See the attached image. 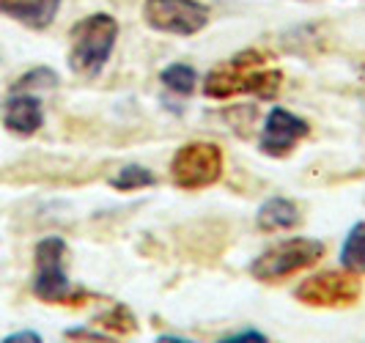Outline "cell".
Here are the masks:
<instances>
[{
	"instance_id": "6da1fadb",
	"label": "cell",
	"mask_w": 365,
	"mask_h": 343,
	"mask_svg": "<svg viewBox=\"0 0 365 343\" xmlns=\"http://www.w3.org/2000/svg\"><path fill=\"white\" fill-rule=\"evenodd\" d=\"M283 86V72L267 63V55L245 50L217 63L203 80V93L209 99H231L239 93H253L258 99H272Z\"/></svg>"
},
{
	"instance_id": "7a4b0ae2",
	"label": "cell",
	"mask_w": 365,
	"mask_h": 343,
	"mask_svg": "<svg viewBox=\"0 0 365 343\" xmlns=\"http://www.w3.org/2000/svg\"><path fill=\"white\" fill-rule=\"evenodd\" d=\"M118 22L110 14H88L74 22L69 31V66L74 74L93 77L108 66L110 55L115 50Z\"/></svg>"
},
{
	"instance_id": "3957f363",
	"label": "cell",
	"mask_w": 365,
	"mask_h": 343,
	"mask_svg": "<svg viewBox=\"0 0 365 343\" xmlns=\"http://www.w3.org/2000/svg\"><path fill=\"white\" fill-rule=\"evenodd\" d=\"M66 242L61 236H44L34 250V294L41 302L50 305H77L86 300V294L74 286L66 275Z\"/></svg>"
},
{
	"instance_id": "277c9868",
	"label": "cell",
	"mask_w": 365,
	"mask_h": 343,
	"mask_svg": "<svg viewBox=\"0 0 365 343\" xmlns=\"http://www.w3.org/2000/svg\"><path fill=\"white\" fill-rule=\"evenodd\" d=\"M322 258H324V245L319 239H308V236L283 239L258 255L250 264V275L258 283H280V280H289L297 272L319 264Z\"/></svg>"
},
{
	"instance_id": "5b68a950",
	"label": "cell",
	"mask_w": 365,
	"mask_h": 343,
	"mask_svg": "<svg viewBox=\"0 0 365 343\" xmlns=\"http://www.w3.org/2000/svg\"><path fill=\"white\" fill-rule=\"evenodd\" d=\"M222 148L209 140L184 143L170 160V179L182 190L212 187L222 176Z\"/></svg>"
},
{
	"instance_id": "8992f818",
	"label": "cell",
	"mask_w": 365,
	"mask_h": 343,
	"mask_svg": "<svg viewBox=\"0 0 365 343\" xmlns=\"http://www.w3.org/2000/svg\"><path fill=\"white\" fill-rule=\"evenodd\" d=\"M143 19L151 31L170 36H195L209 25V6L198 0H146Z\"/></svg>"
},
{
	"instance_id": "52a82bcc",
	"label": "cell",
	"mask_w": 365,
	"mask_h": 343,
	"mask_svg": "<svg viewBox=\"0 0 365 343\" xmlns=\"http://www.w3.org/2000/svg\"><path fill=\"white\" fill-rule=\"evenodd\" d=\"M363 294L357 275L346 270L319 272L308 280H302L294 297L308 307H351Z\"/></svg>"
},
{
	"instance_id": "ba28073f",
	"label": "cell",
	"mask_w": 365,
	"mask_h": 343,
	"mask_svg": "<svg viewBox=\"0 0 365 343\" xmlns=\"http://www.w3.org/2000/svg\"><path fill=\"white\" fill-rule=\"evenodd\" d=\"M311 132V124L299 116H294L292 110L286 108H274L269 110L264 129H261V138H258V148L261 154L267 157H286L292 154L299 140H305Z\"/></svg>"
},
{
	"instance_id": "9c48e42d",
	"label": "cell",
	"mask_w": 365,
	"mask_h": 343,
	"mask_svg": "<svg viewBox=\"0 0 365 343\" xmlns=\"http://www.w3.org/2000/svg\"><path fill=\"white\" fill-rule=\"evenodd\" d=\"M44 124V110L34 93H14L3 108V127L14 135H34Z\"/></svg>"
},
{
	"instance_id": "30bf717a",
	"label": "cell",
	"mask_w": 365,
	"mask_h": 343,
	"mask_svg": "<svg viewBox=\"0 0 365 343\" xmlns=\"http://www.w3.org/2000/svg\"><path fill=\"white\" fill-rule=\"evenodd\" d=\"M58 9H61V0H0V17L14 19L31 31L50 28Z\"/></svg>"
},
{
	"instance_id": "8fae6325",
	"label": "cell",
	"mask_w": 365,
	"mask_h": 343,
	"mask_svg": "<svg viewBox=\"0 0 365 343\" xmlns=\"http://www.w3.org/2000/svg\"><path fill=\"white\" fill-rule=\"evenodd\" d=\"M299 222V209L297 203L289 198H269L261 203L256 215V225L264 234H274V231H289Z\"/></svg>"
},
{
	"instance_id": "7c38bea8",
	"label": "cell",
	"mask_w": 365,
	"mask_h": 343,
	"mask_svg": "<svg viewBox=\"0 0 365 343\" xmlns=\"http://www.w3.org/2000/svg\"><path fill=\"white\" fill-rule=\"evenodd\" d=\"M341 267L351 275H365V220L351 225V231L344 239V247H341Z\"/></svg>"
},
{
	"instance_id": "4fadbf2b",
	"label": "cell",
	"mask_w": 365,
	"mask_h": 343,
	"mask_svg": "<svg viewBox=\"0 0 365 343\" xmlns=\"http://www.w3.org/2000/svg\"><path fill=\"white\" fill-rule=\"evenodd\" d=\"M154 184H157V176L143 165H127L115 176H110V187L118 193H132V190H143V187H154Z\"/></svg>"
},
{
	"instance_id": "5bb4252c",
	"label": "cell",
	"mask_w": 365,
	"mask_h": 343,
	"mask_svg": "<svg viewBox=\"0 0 365 343\" xmlns=\"http://www.w3.org/2000/svg\"><path fill=\"white\" fill-rule=\"evenodd\" d=\"M160 80L168 91H173L179 96H190L195 88V69L187 63H170L168 69L160 72Z\"/></svg>"
},
{
	"instance_id": "9a60e30c",
	"label": "cell",
	"mask_w": 365,
	"mask_h": 343,
	"mask_svg": "<svg viewBox=\"0 0 365 343\" xmlns=\"http://www.w3.org/2000/svg\"><path fill=\"white\" fill-rule=\"evenodd\" d=\"M58 86V74L50 69V66H36L31 72H25L17 83L11 86L14 93H31V91H47Z\"/></svg>"
},
{
	"instance_id": "2e32d148",
	"label": "cell",
	"mask_w": 365,
	"mask_h": 343,
	"mask_svg": "<svg viewBox=\"0 0 365 343\" xmlns=\"http://www.w3.org/2000/svg\"><path fill=\"white\" fill-rule=\"evenodd\" d=\"M102 327H108L113 332H135L138 329V322H135V316H132V310L127 305H115L110 307L105 316H99L96 319Z\"/></svg>"
},
{
	"instance_id": "e0dca14e",
	"label": "cell",
	"mask_w": 365,
	"mask_h": 343,
	"mask_svg": "<svg viewBox=\"0 0 365 343\" xmlns=\"http://www.w3.org/2000/svg\"><path fill=\"white\" fill-rule=\"evenodd\" d=\"M63 341L66 343H118V341H113V338H108L105 332H99V329H86V327H72V329H66Z\"/></svg>"
},
{
	"instance_id": "ac0fdd59",
	"label": "cell",
	"mask_w": 365,
	"mask_h": 343,
	"mask_svg": "<svg viewBox=\"0 0 365 343\" xmlns=\"http://www.w3.org/2000/svg\"><path fill=\"white\" fill-rule=\"evenodd\" d=\"M217 343H269V338H267L261 329H242V332H234V335L220 338Z\"/></svg>"
},
{
	"instance_id": "d6986e66",
	"label": "cell",
	"mask_w": 365,
	"mask_h": 343,
	"mask_svg": "<svg viewBox=\"0 0 365 343\" xmlns=\"http://www.w3.org/2000/svg\"><path fill=\"white\" fill-rule=\"evenodd\" d=\"M0 343H44V341H41V335L34 332V329H19L14 335H6Z\"/></svg>"
},
{
	"instance_id": "ffe728a7",
	"label": "cell",
	"mask_w": 365,
	"mask_h": 343,
	"mask_svg": "<svg viewBox=\"0 0 365 343\" xmlns=\"http://www.w3.org/2000/svg\"><path fill=\"white\" fill-rule=\"evenodd\" d=\"M154 343H192V341H187V338H179V335H160Z\"/></svg>"
}]
</instances>
